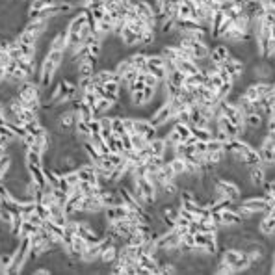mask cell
<instances>
[{
  "label": "cell",
  "instance_id": "cell-37",
  "mask_svg": "<svg viewBox=\"0 0 275 275\" xmlns=\"http://www.w3.org/2000/svg\"><path fill=\"white\" fill-rule=\"evenodd\" d=\"M26 220H28V222H32L34 225H35V227H43V223H45V220H43V218L39 216V214H37V212L30 214V216H28Z\"/></svg>",
  "mask_w": 275,
  "mask_h": 275
},
{
  "label": "cell",
  "instance_id": "cell-42",
  "mask_svg": "<svg viewBox=\"0 0 275 275\" xmlns=\"http://www.w3.org/2000/svg\"><path fill=\"white\" fill-rule=\"evenodd\" d=\"M270 274L275 275V253H274V257H272V262H270Z\"/></svg>",
  "mask_w": 275,
  "mask_h": 275
},
{
  "label": "cell",
  "instance_id": "cell-29",
  "mask_svg": "<svg viewBox=\"0 0 275 275\" xmlns=\"http://www.w3.org/2000/svg\"><path fill=\"white\" fill-rule=\"evenodd\" d=\"M89 139H91V143L95 145L97 151H99L101 155H108V153H110L108 143H106L104 139H103V136H101V134H91V138H89Z\"/></svg>",
  "mask_w": 275,
  "mask_h": 275
},
{
  "label": "cell",
  "instance_id": "cell-10",
  "mask_svg": "<svg viewBox=\"0 0 275 275\" xmlns=\"http://www.w3.org/2000/svg\"><path fill=\"white\" fill-rule=\"evenodd\" d=\"M87 245H89V243L86 242L84 238H80V236H74L73 243H71L69 247H65V255H67L69 258H74V260L82 262V257H84Z\"/></svg>",
  "mask_w": 275,
  "mask_h": 275
},
{
  "label": "cell",
  "instance_id": "cell-27",
  "mask_svg": "<svg viewBox=\"0 0 275 275\" xmlns=\"http://www.w3.org/2000/svg\"><path fill=\"white\" fill-rule=\"evenodd\" d=\"M112 134L121 138L123 134H128L123 127V116H112Z\"/></svg>",
  "mask_w": 275,
  "mask_h": 275
},
{
  "label": "cell",
  "instance_id": "cell-31",
  "mask_svg": "<svg viewBox=\"0 0 275 275\" xmlns=\"http://www.w3.org/2000/svg\"><path fill=\"white\" fill-rule=\"evenodd\" d=\"M80 101H84L86 104H89L91 108L97 104V101H99V97H97L95 89L91 87V89H87V91H84L82 95H80Z\"/></svg>",
  "mask_w": 275,
  "mask_h": 275
},
{
  "label": "cell",
  "instance_id": "cell-40",
  "mask_svg": "<svg viewBox=\"0 0 275 275\" xmlns=\"http://www.w3.org/2000/svg\"><path fill=\"white\" fill-rule=\"evenodd\" d=\"M49 274H52L51 268H34L32 270V275H49Z\"/></svg>",
  "mask_w": 275,
  "mask_h": 275
},
{
  "label": "cell",
  "instance_id": "cell-19",
  "mask_svg": "<svg viewBox=\"0 0 275 275\" xmlns=\"http://www.w3.org/2000/svg\"><path fill=\"white\" fill-rule=\"evenodd\" d=\"M175 67L182 71L184 74H195L201 71V67L197 62H193V60H184V58H179L177 62H175Z\"/></svg>",
  "mask_w": 275,
  "mask_h": 275
},
{
  "label": "cell",
  "instance_id": "cell-44",
  "mask_svg": "<svg viewBox=\"0 0 275 275\" xmlns=\"http://www.w3.org/2000/svg\"><path fill=\"white\" fill-rule=\"evenodd\" d=\"M4 106H6V104H4V103H0V116L4 114Z\"/></svg>",
  "mask_w": 275,
  "mask_h": 275
},
{
  "label": "cell",
  "instance_id": "cell-34",
  "mask_svg": "<svg viewBox=\"0 0 275 275\" xmlns=\"http://www.w3.org/2000/svg\"><path fill=\"white\" fill-rule=\"evenodd\" d=\"M87 127H89V130H91V134H99V132H101V128H103L101 119H99V117L89 119V121H87Z\"/></svg>",
  "mask_w": 275,
  "mask_h": 275
},
{
  "label": "cell",
  "instance_id": "cell-16",
  "mask_svg": "<svg viewBox=\"0 0 275 275\" xmlns=\"http://www.w3.org/2000/svg\"><path fill=\"white\" fill-rule=\"evenodd\" d=\"M147 149L151 151V155H155V156H164V158H166V155L170 153L171 147H168V143H166L164 138L158 136V138H155V139L149 141Z\"/></svg>",
  "mask_w": 275,
  "mask_h": 275
},
{
  "label": "cell",
  "instance_id": "cell-12",
  "mask_svg": "<svg viewBox=\"0 0 275 275\" xmlns=\"http://www.w3.org/2000/svg\"><path fill=\"white\" fill-rule=\"evenodd\" d=\"M257 233L264 238H274L275 236V218L270 214H262L260 222L257 225Z\"/></svg>",
  "mask_w": 275,
  "mask_h": 275
},
{
  "label": "cell",
  "instance_id": "cell-45",
  "mask_svg": "<svg viewBox=\"0 0 275 275\" xmlns=\"http://www.w3.org/2000/svg\"><path fill=\"white\" fill-rule=\"evenodd\" d=\"M17 2H19V4H28L30 0H17Z\"/></svg>",
  "mask_w": 275,
  "mask_h": 275
},
{
  "label": "cell",
  "instance_id": "cell-11",
  "mask_svg": "<svg viewBox=\"0 0 275 275\" xmlns=\"http://www.w3.org/2000/svg\"><path fill=\"white\" fill-rule=\"evenodd\" d=\"M104 210V205L101 201L99 193L93 195H84V201H82V212H86L87 216H93V214H101Z\"/></svg>",
  "mask_w": 275,
  "mask_h": 275
},
{
  "label": "cell",
  "instance_id": "cell-39",
  "mask_svg": "<svg viewBox=\"0 0 275 275\" xmlns=\"http://www.w3.org/2000/svg\"><path fill=\"white\" fill-rule=\"evenodd\" d=\"M121 141H123V153H127V151H132V139H130V134H123L121 136Z\"/></svg>",
  "mask_w": 275,
  "mask_h": 275
},
{
  "label": "cell",
  "instance_id": "cell-2",
  "mask_svg": "<svg viewBox=\"0 0 275 275\" xmlns=\"http://www.w3.org/2000/svg\"><path fill=\"white\" fill-rule=\"evenodd\" d=\"M242 205L243 208H247L249 212H253L255 216H262V214H268L272 205L268 203V199L262 195H249V197H242Z\"/></svg>",
  "mask_w": 275,
  "mask_h": 275
},
{
  "label": "cell",
  "instance_id": "cell-8",
  "mask_svg": "<svg viewBox=\"0 0 275 275\" xmlns=\"http://www.w3.org/2000/svg\"><path fill=\"white\" fill-rule=\"evenodd\" d=\"M41 93L43 91L41 87H39V84H37V80H24L17 87V95L22 101H26V99H39Z\"/></svg>",
  "mask_w": 275,
  "mask_h": 275
},
{
  "label": "cell",
  "instance_id": "cell-18",
  "mask_svg": "<svg viewBox=\"0 0 275 275\" xmlns=\"http://www.w3.org/2000/svg\"><path fill=\"white\" fill-rule=\"evenodd\" d=\"M117 253H119V245L117 243H112L108 245L104 251L101 253V258H99V264L103 266H112L117 260Z\"/></svg>",
  "mask_w": 275,
  "mask_h": 275
},
{
  "label": "cell",
  "instance_id": "cell-32",
  "mask_svg": "<svg viewBox=\"0 0 275 275\" xmlns=\"http://www.w3.org/2000/svg\"><path fill=\"white\" fill-rule=\"evenodd\" d=\"M214 274L216 275H234V270H233V266L231 264H227V262L220 260L218 266L214 268Z\"/></svg>",
  "mask_w": 275,
  "mask_h": 275
},
{
  "label": "cell",
  "instance_id": "cell-6",
  "mask_svg": "<svg viewBox=\"0 0 275 275\" xmlns=\"http://www.w3.org/2000/svg\"><path fill=\"white\" fill-rule=\"evenodd\" d=\"M223 67L231 73V76H233V80H234V84H238L240 80H242V76L245 74V71H247V64L245 62H242L240 58H236V56H231L225 64H223Z\"/></svg>",
  "mask_w": 275,
  "mask_h": 275
},
{
  "label": "cell",
  "instance_id": "cell-28",
  "mask_svg": "<svg viewBox=\"0 0 275 275\" xmlns=\"http://www.w3.org/2000/svg\"><path fill=\"white\" fill-rule=\"evenodd\" d=\"M39 229H41V227H35V225H34L32 222L24 220V222H22V225H21V231H19V238H26V236L30 238V236L37 233Z\"/></svg>",
  "mask_w": 275,
  "mask_h": 275
},
{
  "label": "cell",
  "instance_id": "cell-3",
  "mask_svg": "<svg viewBox=\"0 0 275 275\" xmlns=\"http://www.w3.org/2000/svg\"><path fill=\"white\" fill-rule=\"evenodd\" d=\"M145 71H147V73H151V74H155L160 82H164V80H166V76H168L166 60H164V56H162L158 51H156V52H149L147 69H145Z\"/></svg>",
  "mask_w": 275,
  "mask_h": 275
},
{
  "label": "cell",
  "instance_id": "cell-13",
  "mask_svg": "<svg viewBox=\"0 0 275 275\" xmlns=\"http://www.w3.org/2000/svg\"><path fill=\"white\" fill-rule=\"evenodd\" d=\"M128 60H130V64L132 67L136 69V71H145L147 69V58H149V52L147 51H143V49H136V51H130V54H127Z\"/></svg>",
  "mask_w": 275,
  "mask_h": 275
},
{
  "label": "cell",
  "instance_id": "cell-17",
  "mask_svg": "<svg viewBox=\"0 0 275 275\" xmlns=\"http://www.w3.org/2000/svg\"><path fill=\"white\" fill-rule=\"evenodd\" d=\"M103 87H104L106 99H110L112 103H119L121 101V95H123L121 82H106V84H103Z\"/></svg>",
  "mask_w": 275,
  "mask_h": 275
},
{
  "label": "cell",
  "instance_id": "cell-4",
  "mask_svg": "<svg viewBox=\"0 0 275 275\" xmlns=\"http://www.w3.org/2000/svg\"><path fill=\"white\" fill-rule=\"evenodd\" d=\"M134 132L141 134L147 141L160 136L158 127H155V125L149 121V117H134Z\"/></svg>",
  "mask_w": 275,
  "mask_h": 275
},
{
  "label": "cell",
  "instance_id": "cell-25",
  "mask_svg": "<svg viewBox=\"0 0 275 275\" xmlns=\"http://www.w3.org/2000/svg\"><path fill=\"white\" fill-rule=\"evenodd\" d=\"M56 4V0H30L26 4V13H34V11H41L49 6Z\"/></svg>",
  "mask_w": 275,
  "mask_h": 275
},
{
  "label": "cell",
  "instance_id": "cell-41",
  "mask_svg": "<svg viewBox=\"0 0 275 275\" xmlns=\"http://www.w3.org/2000/svg\"><path fill=\"white\" fill-rule=\"evenodd\" d=\"M2 82H6V69L4 67H0V84Z\"/></svg>",
  "mask_w": 275,
  "mask_h": 275
},
{
  "label": "cell",
  "instance_id": "cell-20",
  "mask_svg": "<svg viewBox=\"0 0 275 275\" xmlns=\"http://www.w3.org/2000/svg\"><path fill=\"white\" fill-rule=\"evenodd\" d=\"M114 106H116V103H112V101H110V99H106V97H101V99L97 101V104L93 106V114H95V117L112 114Z\"/></svg>",
  "mask_w": 275,
  "mask_h": 275
},
{
  "label": "cell",
  "instance_id": "cell-23",
  "mask_svg": "<svg viewBox=\"0 0 275 275\" xmlns=\"http://www.w3.org/2000/svg\"><path fill=\"white\" fill-rule=\"evenodd\" d=\"M24 164H35V166H43V153H37L34 149H24ZM45 168V166H43Z\"/></svg>",
  "mask_w": 275,
  "mask_h": 275
},
{
  "label": "cell",
  "instance_id": "cell-38",
  "mask_svg": "<svg viewBox=\"0 0 275 275\" xmlns=\"http://www.w3.org/2000/svg\"><path fill=\"white\" fill-rule=\"evenodd\" d=\"M193 149H195V155H205V153H206V141L195 139V143H193Z\"/></svg>",
  "mask_w": 275,
  "mask_h": 275
},
{
  "label": "cell",
  "instance_id": "cell-5",
  "mask_svg": "<svg viewBox=\"0 0 275 275\" xmlns=\"http://www.w3.org/2000/svg\"><path fill=\"white\" fill-rule=\"evenodd\" d=\"M233 56V51H231V47L227 45V43L220 41L218 45H214L210 47V54H208V60H210L212 64L216 65H223L229 58Z\"/></svg>",
  "mask_w": 275,
  "mask_h": 275
},
{
  "label": "cell",
  "instance_id": "cell-35",
  "mask_svg": "<svg viewBox=\"0 0 275 275\" xmlns=\"http://www.w3.org/2000/svg\"><path fill=\"white\" fill-rule=\"evenodd\" d=\"M123 127L128 134H134V117L132 116H123Z\"/></svg>",
  "mask_w": 275,
  "mask_h": 275
},
{
  "label": "cell",
  "instance_id": "cell-15",
  "mask_svg": "<svg viewBox=\"0 0 275 275\" xmlns=\"http://www.w3.org/2000/svg\"><path fill=\"white\" fill-rule=\"evenodd\" d=\"M26 171H28V177L39 186V188H47L49 182H47V175H45V168L43 166H35V164H26Z\"/></svg>",
  "mask_w": 275,
  "mask_h": 275
},
{
  "label": "cell",
  "instance_id": "cell-30",
  "mask_svg": "<svg viewBox=\"0 0 275 275\" xmlns=\"http://www.w3.org/2000/svg\"><path fill=\"white\" fill-rule=\"evenodd\" d=\"M130 139H132V147H134V151H141V149L147 147V139L141 136V134H138V132H134V134H130Z\"/></svg>",
  "mask_w": 275,
  "mask_h": 275
},
{
  "label": "cell",
  "instance_id": "cell-26",
  "mask_svg": "<svg viewBox=\"0 0 275 275\" xmlns=\"http://www.w3.org/2000/svg\"><path fill=\"white\" fill-rule=\"evenodd\" d=\"M170 164L173 171H175V175H177V179L182 177V175H186V164H184V158H180V156H171L170 158Z\"/></svg>",
  "mask_w": 275,
  "mask_h": 275
},
{
  "label": "cell",
  "instance_id": "cell-24",
  "mask_svg": "<svg viewBox=\"0 0 275 275\" xmlns=\"http://www.w3.org/2000/svg\"><path fill=\"white\" fill-rule=\"evenodd\" d=\"M243 119H245V127L251 128V130H260L266 123L264 117L258 116V114H249V116H245Z\"/></svg>",
  "mask_w": 275,
  "mask_h": 275
},
{
  "label": "cell",
  "instance_id": "cell-14",
  "mask_svg": "<svg viewBox=\"0 0 275 275\" xmlns=\"http://www.w3.org/2000/svg\"><path fill=\"white\" fill-rule=\"evenodd\" d=\"M214 123H216V128H218V130L225 132L229 138H240V128L236 127L233 121H229L225 116H222V114L216 117V121H214Z\"/></svg>",
  "mask_w": 275,
  "mask_h": 275
},
{
  "label": "cell",
  "instance_id": "cell-33",
  "mask_svg": "<svg viewBox=\"0 0 275 275\" xmlns=\"http://www.w3.org/2000/svg\"><path fill=\"white\" fill-rule=\"evenodd\" d=\"M214 151H223V141L216 139V138L206 141V153H214Z\"/></svg>",
  "mask_w": 275,
  "mask_h": 275
},
{
  "label": "cell",
  "instance_id": "cell-7",
  "mask_svg": "<svg viewBox=\"0 0 275 275\" xmlns=\"http://www.w3.org/2000/svg\"><path fill=\"white\" fill-rule=\"evenodd\" d=\"M22 30L34 34L37 37H43L51 30V21L49 19H26L24 24H22Z\"/></svg>",
  "mask_w": 275,
  "mask_h": 275
},
{
  "label": "cell",
  "instance_id": "cell-22",
  "mask_svg": "<svg viewBox=\"0 0 275 275\" xmlns=\"http://www.w3.org/2000/svg\"><path fill=\"white\" fill-rule=\"evenodd\" d=\"M15 249H0V274H6L13 262Z\"/></svg>",
  "mask_w": 275,
  "mask_h": 275
},
{
  "label": "cell",
  "instance_id": "cell-21",
  "mask_svg": "<svg viewBox=\"0 0 275 275\" xmlns=\"http://www.w3.org/2000/svg\"><path fill=\"white\" fill-rule=\"evenodd\" d=\"M74 138L82 143L86 139H89L91 138V130L87 127V121H82V119H76V125H74V130H73Z\"/></svg>",
  "mask_w": 275,
  "mask_h": 275
},
{
  "label": "cell",
  "instance_id": "cell-43",
  "mask_svg": "<svg viewBox=\"0 0 275 275\" xmlns=\"http://www.w3.org/2000/svg\"><path fill=\"white\" fill-rule=\"evenodd\" d=\"M6 153H10V147H4V145H0V158H2Z\"/></svg>",
  "mask_w": 275,
  "mask_h": 275
},
{
  "label": "cell",
  "instance_id": "cell-1",
  "mask_svg": "<svg viewBox=\"0 0 275 275\" xmlns=\"http://www.w3.org/2000/svg\"><path fill=\"white\" fill-rule=\"evenodd\" d=\"M149 121L158 128L171 125V123H173V110H171L170 103H168V101H164L162 104L156 106V108H155V112H153L151 117H149Z\"/></svg>",
  "mask_w": 275,
  "mask_h": 275
},
{
  "label": "cell",
  "instance_id": "cell-46",
  "mask_svg": "<svg viewBox=\"0 0 275 275\" xmlns=\"http://www.w3.org/2000/svg\"><path fill=\"white\" fill-rule=\"evenodd\" d=\"M272 86H274V93H275V80H274V82H272Z\"/></svg>",
  "mask_w": 275,
  "mask_h": 275
},
{
  "label": "cell",
  "instance_id": "cell-9",
  "mask_svg": "<svg viewBox=\"0 0 275 275\" xmlns=\"http://www.w3.org/2000/svg\"><path fill=\"white\" fill-rule=\"evenodd\" d=\"M266 180H268V171H266V168L262 164L260 166H255V168H249L247 182H249L251 188H262Z\"/></svg>",
  "mask_w": 275,
  "mask_h": 275
},
{
  "label": "cell",
  "instance_id": "cell-36",
  "mask_svg": "<svg viewBox=\"0 0 275 275\" xmlns=\"http://www.w3.org/2000/svg\"><path fill=\"white\" fill-rule=\"evenodd\" d=\"M99 4H104V0H80L78 8H82V10H89V8H93V6H99Z\"/></svg>",
  "mask_w": 275,
  "mask_h": 275
}]
</instances>
